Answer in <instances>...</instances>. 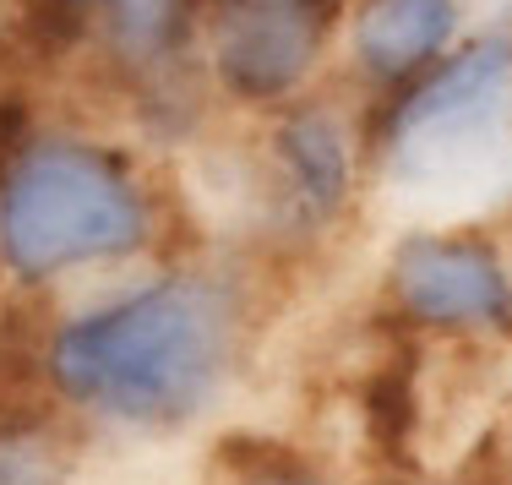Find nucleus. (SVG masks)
<instances>
[{"instance_id":"nucleus-6","label":"nucleus","mask_w":512,"mask_h":485,"mask_svg":"<svg viewBox=\"0 0 512 485\" xmlns=\"http://www.w3.org/2000/svg\"><path fill=\"white\" fill-rule=\"evenodd\" d=\"M458 28V0H365L355 17V60L371 77H409L442 55Z\"/></svg>"},{"instance_id":"nucleus-3","label":"nucleus","mask_w":512,"mask_h":485,"mask_svg":"<svg viewBox=\"0 0 512 485\" xmlns=\"http://www.w3.org/2000/svg\"><path fill=\"white\" fill-rule=\"evenodd\" d=\"M507 109H512V39L496 33V39H480L463 55H453L442 71H431L393 109V126H387L393 169L409 180H436L485 159V148H496V137H502Z\"/></svg>"},{"instance_id":"nucleus-4","label":"nucleus","mask_w":512,"mask_h":485,"mask_svg":"<svg viewBox=\"0 0 512 485\" xmlns=\"http://www.w3.org/2000/svg\"><path fill=\"white\" fill-rule=\"evenodd\" d=\"M393 295L425 327H502L512 317L502 262L458 235H409L393 251Z\"/></svg>"},{"instance_id":"nucleus-9","label":"nucleus","mask_w":512,"mask_h":485,"mask_svg":"<svg viewBox=\"0 0 512 485\" xmlns=\"http://www.w3.org/2000/svg\"><path fill=\"white\" fill-rule=\"evenodd\" d=\"M251 485H316V480H306V475H256Z\"/></svg>"},{"instance_id":"nucleus-7","label":"nucleus","mask_w":512,"mask_h":485,"mask_svg":"<svg viewBox=\"0 0 512 485\" xmlns=\"http://www.w3.org/2000/svg\"><path fill=\"white\" fill-rule=\"evenodd\" d=\"M278 153H284V169H289V197L306 218H322L344 202V186H349V153H344V137L327 115H295L284 131H278Z\"/></svg>"},{"instance_id":"nucleus-10","label":"nucleus","mask_w":512,"mask_h":485,"mask_svg":"<svg viewBox=\"0 0 512 485\" xmlns=\"http://www.w3.org/2000/svg\"><path fill=\"white\" fill-rule=\"evenodd\" d=\"M306 6H311V17H316V22H327L338 6H344V0H306Z\"/></svg>"},{"instance_id":"nucleus-2","label":"nucleus","mask_w":512,"mask_h":485,"mask_svg":"<svg viewBox=\"0 0 512 485\" xmlns=\"http://www.w3.org/2000/svg\"><path fill=\"white\" fill-rule=\"evenodd\" d=\"M148 240V208L109 153L88 142H33L0 186V257L22 278L126 257Z\"/></svg>"},{"instance_id":"nucleus-8","label":"nucleus","mask_w":512,"mask_h":485,"mask_svg":"<svg viewBox=\"0 0 512 485\" xmlns=\"http://www.w3.org/2000/svg\"><path fill=\"white\" fill-rule=\"evenodd\" d=\"M0 485H66L60 458L33 431L0 436Z\"/></svg>"},{"instance_id":"nucleus-1","label":"nucleus","mask_w":512,"mask_h":485,"mask_svg":"<svg viewBox=\"0 0 512 485\" xmlns=\"http://www.w3.org/2000/svg\"><path fill=\"white\" fill-rule=\"evenodd\" d=\"M240 355V300L218 278L175 273L55 327L44 377L120 431H180L224 398Z\"/></svg>"},{"instance_id":"nucleus-5","label":"nucleus","mask_w":512,"mask_h":485,"mask_svg":"<svg viewBox=\"0 0 512 485\" xmlns=\"http://www.w3.org/2000/svg\"><path fill=\"white\" fill-rule=\"evenodd\" d=\"M316 33L306 0H224L218 6V77L240 99H284L316 60Z\"/></svg>"}]
</instances>
